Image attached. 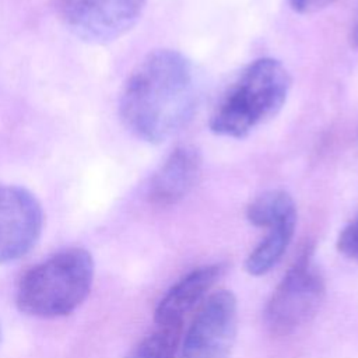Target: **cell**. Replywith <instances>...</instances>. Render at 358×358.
<instances>
[{"mask_svg": "<svg viewBox=\"0 0 358 358\" xmlns=\"http://www.w3.org/2000/svg\"><path fill=\"white\" fill-rule=\"evenodd\" d=\"M200 102V80L192 60L173 49L148 53L130 73L119 98L126 129L150 144L182 131Z\"/></svg>", "mask_w": 358, "mask_h": 358, "instance_id": "1", "label": "cell"}, {"mask_svg": "<svg viewBox=\"0 0 358 358\" xmlns=\"http://www.w3.org/2000/svg\"><path fill=\"white\" fill-rule=\"evenodd\" d=\"M287 67L274 57L246 64L215 103L210 130L221 137L243 138L278 115L291 90Z\"/></svg>", "mask_w": 358, "mask_h": 358, "instance_id": "2", "label": "cell"}, {"mask_svg": "<svg viewBox=\"0 0 358 358\" xmlns=\"http://www.w3.org/2000/svg\"><path fill=\"white\" fill-rule=\"evenodd\" d=\"M94 270V259L85 249L62 250L21 277L15 303L21 312L31 316H66L88 296Z\"/></svg>", "mask_w": 358, "mask_h": 358, "instance_id": "3", "label": "cell"}, {"mask_svg": "<svg viewBox=\"0 0 358 358\" xmlns=\"http://www.w3.org/2000/svg\"><path fill=\"white\" fill-rule=\"evenodd\" d=\"M324 292V280L313 263V245L306 243L266 305L267 327L278 336L294 333L317 313Z\"/></svg>", "mask_w": 358, "mask_h": 358, "instance_id": "4", "label": "cell"}, {"mask_svg": "<svg viewBox=\"0 0 358 358\" xmlns=\"http://www.w3.org/2000/svg\"><path fill=\"white\" fill-rule=\"evenodd\" d=\"M147 0H56L57 14L76 36L108 43L129 32L140 20Z\"/></svg>", "mask_w": 358, "mask_h": 358, "instance_id": "5", "label": "cell"}, {"mask_svg": "<svg viewBox=\"0 0 358 358\" xmlns=\"http://www.w3.org/2000/svg\"><path fill=\"white\" fill-rule=\"evenodd\" d=\"M236 323L235 295L228 289L213 292L189 326L179 358H228L236 337Z\"/></svg>", "mask_w": 358, "mask_h": 358, "instance_id": "6", "label": "cell"}, {"mask_svg": "<svg viewBox=\"0 0 358 358\" xmlns=\"http://www.w3.org/2000/svg\"><path fill=\"white\" fill-rule=\"evenodd\" d=\"M42 227L38 199L21 186L0 183V264L27 255L38 242Z\"/></svg>", "mask_w": 358, "mask_h": 358, "instance_id": "7", "label": "cell"}, {"mask_svg": "<svg viewBox=\"0 0 358 358\" xmlns=\"http://www.w3.org/2000/svg\"><path fill=\"white\" fill-rule=\"evenodd\" d=\"M203 158L196 145H178L161 164L148 187V197L157 206H172L186 197L201 176Z\"/></svg>", "mask_w": 358, "mask_h": 358, "instance_id": "8", "label": "cell"}, {"mask_svg": "<svg viewBox=\"0 0 358 358\" xmlns=\"http://www.w3.org/2000/svg\"><path fill=\"white\" fill-rule=\"evenodd\" d=\"M224 270L225 267L220 263L206 264L182 277L158 302L154 312L157 326L183 323V316L207 295Z\"/></svg>", "mask_w": 358, "mask_h": 358, "instance_id": "9", "label": "cell"}, {"mask_svg": "<svg viewBox=\"0 0 358 358\" xmlns=\"http://www.w3.org/2000/svg\"><path fill=\"white\" fill-rule=\"evenodd\" d=\"M296 227V215L284 218L270 227L267 234L249 253L245 262V270L250 275H263L268 273L282 257L292 241Z\"/></svg>", "mask_w": 358, "mask_h": 358, "instance_id": "10", "label": "cell"}, {"mask_svg": "<svg viewBox=\"0 0 358 358\" xmlns=\"http://www.w3.org/2000/svg\"><path fill=\"white\" fill-rule=\"evenodd\" d=\"M292 215H296L295 201L282 189L266 190L256 196L246 207L248 221L260 228H267Z\"/></svg>", "mask_w": 358, "mask_h": 358, "instance_id": "11", "label": "cell"}, {"mask_svg": "<svg viewBox=\"0 0 358 358\" xmlns=\"http://www.w3.org/2000/svg\"><path fill=\"white\" fill-rule=\"evenodd\" d=\"M182 323L158 326L155 331L144 337L127 358H175L182 337Z\"/></svg>", "mask_w": 358, "mask_h": 358, "instance_id": "12", "label": "cell"}, {"mask_svg": "<svg viewBox=\"0 0 358 358\" xmlns=\"http://www.w3.org/2000/svg\"><path fill=\"white\" fill-rule=\"evenodd\" d=\"M336 246L343 256L358 263V214L341 229Z\"/></svg>", "mask_w": 358, "mask_h": 358, "instance_id": "13", "label": "cell"}, {"mask_svg": "<svg viewBox=\"0 0 358 358\" xmlns=\"http://www.w3.org/2000/svg\"><path fill=\"white\" fill-rule=\"evenodd\" d=\"M334 0H288V4L295 13L313 14L326 8Z\"/></svg>", "mask_w": 358, "mask_h": 358, "instance_id": "14", "label": "cell"}, {"mask_svg": "<svg viewBox=\"0 0 358 358\" xmlns=\"http://www.w3.org/2000/svg\"><path fill=\"white\" fill-rule=\"evenodd\" d=\"M348 41H350V45H351L352 48H358V3H357V8H355V14H354V20H352L351 27H350Z\"/></svg>", "mask_w": 358, "mask_h": 358, "instance_id": "15", "label": "cell"}, {"mask_svg": "<svg viewBox=\"0 0 358 358\" xmlns=\"http://www.w3.org/2000/svg\"><path fill=\"white\" fill-rule=\"evenodd\" d=\"M0 338H1V329H0Z\"/></svg>", "mask_w": 358, "mask_h": 358, "instance_id": "16", "label": "cell"}]
</instances>
